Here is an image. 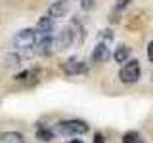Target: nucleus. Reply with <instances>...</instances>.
<instances>
[{
    "instance_id": "8",
    "label": "nucleus",
    "mask_w": 153,
    "mask_h": 143,
    "mask_svg": "<svg viewBox=\"0 0 153 143\" xmlns=\"http://www.w3.org/2000/svg\"><path fill=\"white\" fill-rule=\"evenodd\" d=\"M35 32H36V36H52V32H54V21L50 17L42 15L36 23Z\"/></svg>"
},
{
    "instance_id": "2",
    "label": "nucleus",
    "mask_w": 153,
    "mask_h": 143,
    "mask_svg": "<svg viewBox=\"0 0 153 143\" xmlns=\"http://www.w3.org/2000/svg\"><path fill=\"white\" fill-rule=\"evenodd\" d=\"M140 76H142V67H140V61L138 59H128L126 63L121 67V71H119V78H121V82H124V84L138 82Z\"/></svg>"
},
{
    "instance_id": "11",
    "label": "nucleus",
    "mask_w": 153,
    "mask_h": 143,
    "mask_svg": "<svg viewBox=\"0 0 153 143\" xmlns=\"http://www.w3.org/2000/svg\"><path fill=\"white\" fill-rule=\"evenodd\" d=\"M0 143H23V136L19 132H2Z\"/></svg>"
},
{
    "instance_id": "9",
    "label": "nucleus",
    "mask_w": 153,
    "mask_h": 143,
    "mask_svg": "<svg viewBox=\"0 0 153 143\" xmlns=\"http://www.w3.org/2000/svg\"><path fill=\"white\" fill-rule=\"evenodd\" d=\"M109 57H111V52H109L107 44H102V42H100V44L92 50L90 61H92V63H103V61L109 59Z\"/></svg>"
},
{
    "instance_id": "3",
    "label": "nucleus",
    "mask_w": 153,
    "mask_h": 143,
    "mask_svg": "<svg viewBox=\"0 0 153 143\" xmlns=\"http://www.w3.org/2000/svg\"><path fill=\"white\" fill-rule=\"evenodd\" d=\"M36 44V32L35 29H21L13 36V48L16 50H31Z\"/></svg>"
},
{
    "instance_id": "10",
    "label": "nucleus",
    "mask_w": 153,
    "mask_h": 143,
    "mask_svg": "<svg viewBox=\"0 0 153 143\" xmlns=\"http://www.w3.org/2000/svg\"><path fill=\"white\" fill-rule=\"evenodd\" d=\"M130 48H128L126 44H121V46H117L115 48V54H113V59L117 61V63H126L128 61V57H130Z\"/></svg>"
},
{
    "instance_id": "7",
    "label": "nucleus",
    "mask_w": 153,
    "mask_h": 143,
    "mask_svg": "<svg viewBox=\"0 0 153 143\" xmlns=\"http://www.w3.org/2000/svg\"><path fill=\"white\" fill-rule=\"evenodd\" d=\"M36 52L40 55L54 54V36H36Z\"/></svg>"
},
{
    "instance_id": "14",
    "label": "nucleus",
    "mask_w": 153,
    "mask_h": 143,
    "mask_svg": "<svg viewBox=\"0 0 153 143\" xmlns=\"http://www.w3.org/2000/svg\"><path fill=\"white\" fill-rule=\"evenodd\" d=\"M113 40V32L109 31V29H105V31L100 32V42L102 44H107V42H111Z\"/></svg>"
},
{
    "instance_id": "6",
    "label": "nucleus",
    "mask_w": 153,
    "mask_h": 143,
    "mask_svg": "<svg viewBox=\"0 0 153 143\" xmlns=\"http://www.w3.org/2000/svg\"><path fill=\"white\" fill-rule=\"evenodd\" d=\"M67 13H69V2H65V0H57V2L50 4V8H48V13H46V17H50L52 21H56V19H61V17H65Z\"/></svg>"
},
{
    "instance_id": "12",
    "label": "nucleus",
    "mask_w": 153,
    "mask_h": 143,
    "mask_svg": "<svg viewBox=\"0 0 153 143\" xmlns=\"http://www.w3.org/2000/svg\"><path fill=\"white\" fill-rule=\"evenodd\" d=\"M123 143H146V141H143L142 133H138V132H126L123 136Z\"/></svg>"
},
{
    "instance_id": "1",
    "label": "nucleus",
    "mask_w": 153,
    "mask_h": 143,
    "mask_svg": "<svg viewBox=\"0 0 153 143\" xmlns=\"http://www.w3.org/2000/svg\"><path fill=\"white\" fill-rule=\"evenodd\" d=\"M90 128L84 120H79V118H71V120H61L56 124L54 133H61V136H82L86 133Z\"/></svg>"
},
{
    "instance_id": "19",
    "label": "nucleus",
    "mask_w": 153,
    "mask_h": 143,
    "mask_svg": "<svg viewBox=\"0 0 153 143\" xmlns=\"http://www.w3.org/2000/svg\"><path fill=\"white\" fill-rule=\"evenodd\" d=\"M67 143H84L82 139H71V141H67Z\"/></svg>"
},
{
    "instance_id": "4",
    "label": "nucleus",
    "mask_w": 153,
    "mask_h": 143,
    "mask_svg": "<svg viewBox=\"0 0 153 143\" xmlns=\"http://www.w3.org/2000/svg\"><path fill=\"white\" fill-rule=\"evenodd\" d=\"M73 42H75V32H73L71 27H61L59 31H57V35L54 36V48L59 50V52L69 50Z\"/></svg>"
},
{
    "instance_id": "15",
    "label": "nucleus",
    "mask_w": 153,
    "mask_h": 143,
    "mask_svg": "<svg viewBox=\"0 0 153 143\" xmlns=\"http://www.w3.org/2000/svg\"><path fill=\"white\" fill-rule=\"evenodd\" d=\"M147 59H149L151 63H153V40L149 42V44H147Z\"/></svg>"
},
{
    "instance_id": "5",
    "label": "nucleus",
    "mask_w": 153,
    "mask_h": 143,
    "mask_svg": "<svg viewBox=\"0 0 153 143\" xmlns=\"http://www.w3.org/2000/svg\"><path fill=\"white\" fill-rule=\"evenodd\" d=\"M61 67H63L65 74H71V76H75V74H84L86 71H88V63H86V61H82V59H79V57H69V59H67Z\"/></svg>"
},
{
    "instance_id": "18",
    "label": "nucleus",
    "mask_w": 153,
    "mask_h": 143,
    "mask_svg": "<svg viewBox=\"0 0 153 143\" xmlns=\"http://www.w3.org/2000/svg\"><path fill=\"white\" fill-rule=\"evenodd\" d=\"M126 4H128V0H119V4H117V8H119V10H121V8H124V6H126Z\"/></svg>"
},
{
    "instance_id": "16",
    "label": "nucleus",
    "mask_w": 153,
    "mask_h": 143,
    "mask_svg": "<svg viewBox=\"0 0 153 143\" xmlns=\"http://www.w3.org/2000/svg\"><path fill=\"white\" fill-rule=\"evenodd\" d=\"M94 143H105V139H103L102 133H96V136H94Z\"/></svg>"
},
{
    "instance_id": "17",
    "label": "nucleus",
    "mask_w": 153,
    "mask_h": 143,
    "mask_svg": "<svg viewBox=\"0 0 153 143\" xmlns=\"http://www.w3.org/2000/svg\"><path fill=\"white\" fill-rule=\"evenodd\" d=\"M94 6V0H84V2H82V8L84 10H88V8H92Z\"/></svg>"
},
{
    "instance_id": "13",
    "label": "nucleus",
    "mask_w": 153,
    "mask_h": 143,
    "mask_svg": "<svg viewBox=\"0 0 153 143\" xmlns=\"http://www.w3.org/2000/svg\"><path fill=\"white\" fill-rule=\"evenodd\" d=\"M54 136H56V133H54V130H50V128H38V130H36V137L40 141H52Z\"/></svg>"
}]
</instances>
